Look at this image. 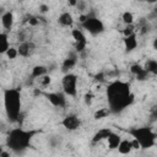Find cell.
<instances>
[{
	"instance_id": "cell-1",
	"label": "cell",
	"mask_w": 157,
	"mask_h": 157,
	"mask_svg": "<svg viewBox=\"0 0 157 157\" xmlns=\"http://www.w3.org/2000/svg\"><path fill=\"white\" fill-rule=\"evenodd\" d=\"M108 109L113 114H119L134 103L135 96L131 92L130 83L120 80L110 82L105 90Z\"/></svg>"
},
{
	"instance_id": "cell-2",
	"label": "cell",
	"mask_w": 157,
	"mask_h": 157,
	"mask_svg": "<svg viewBox=\"0 0 157 157\" xmlns=\"http://www.w3.org/2000/svg\"><path fill=\"white\" fill-rule=\"evenodd\" d=\"M37 130H25L22 128H13L9 131L6 136V146L15 153H22L31 146L33 136Z\"/></svg>"
},
{
	"instance_id": "cell-3",
	"label": "cell",
	"mask_w": 157,
	"mask_h": 157,
	"mask_svg": "<svg viewBox=\"0 0 157 157\" xmlns=\"http://www.w3.org/2000/svg\"><path fill=\"white\" fill-rule=\"evenodd\" d=\"M4 109L6 118L10 123H15L20 119L21 115V93L17 88H6L4 90Z\"/></svg>"
},
{
	"instance_id": "cell-4",
	"label": "cell",
	"mask_w": 157,
	"mask_h": 157,
	"mask_svg": "<svg viewBox=\"0 0 157 157\" xmlns=\"http://www.w3.org/2000/svg\"><path fill=\"white\" fill-rule=\"evenodd\" d=\"M140 145V148L142 150H148L156 145V132L147 126H141V128H131L128 131Z\"/></svg>"
},
{
	"instance_id": "cell-5",
	"label": "cell",
	"mask_w": 157,
	"mask_h": 157,
	"mask_svg": "<svg viewBox=\"0 0 157 157\" xmlns=\"http://www.w3.org/2000/svg\"><path fill=\"white\" fill-rule=\"evenodd\" d=\"M86 16H87V18L85 20V22L81 23L83 29H86L93 37H96V36H98V34L104 32V23H103L102 20H99L98 17L94 16V12L87 13Z\"/></svg>"
},
{
	"instance_id": "cell-6",
	"label": "cell",
	"mask_w": 157,
	"mask_h": 157,
	"mask_svg": "<svg viewBox=\"0 0 157 157\" xmlns=\"http://www.w3.org/2000/svg\"><path fill=\"white\" fill-rule=\"evenodd\" d=\"M61 87L65 96L76 97L77 94V76L72 72H67L61 78Z\"/></svg>"
},
{
	"instance_id": "cell-7",
	"label": "cell",
	"mask_w": 157,
	"mask_h": 157,
	"mask_svg": "<svg viewBox=\"0 0 157 157\" xmlns=\"http://www.w3.org/2000/svg\"><path fill=\"white\" fill-rule=\"evenodd\" d=\"M52 105L58 108H65L66 105V96L64 92H43L42 93Z\"/></svg>"
},
{
	"instance_id": "cell-8",
	"label": "cell",
	"mask_w": 157,
	"mask_h": 157,
	"mask_svg": "<svg viewBox=\"0 0 157 157\" xmlns=\"http://www.w3.org/2000/svg\"><path fill=\"white\" fill-rule=\"evenodd\" d=\"M61 125L69 131H75L81 126V119L76 114H67L61 120Z\"/></svg>"
},
{
	"instance_id": "cell-9",
	"label": "cell",
	"mask_w": 157,
	"mask_h": 157,
	"mask_svg": "<svg viewBox=\"0 0 157 157\" xmlns=\"http://www.w3.org/2000/svg\"><path fill=\"white\" fill-rule=\"evenodd\" d=\"M34 44L32 43V42H29V40H23V42H21L20 43V45H18V48H17V53H18V55L20 56H22V58H28V56H31L32 55V53L34 52Z\"/></svg>"
},
{
	"instance_id": "cell-10",
	"label": "cell",
	"mask_w": 157,
	"mask_h": 157,
	"mask_svg": "<svg viewBox=\"0 0 157 157\" xmlns=\"http://www.w3.org/2000/svg\"><path fill=\"white\" fill-rule=\"evenodd\" d=\"M130 71H131V74H134L135 76H136V78L139 80V81H145V80H147V77H148V72L144 69V66L142 65H140V64H132L131 66H130Z\"/></svg>"
},
{
	"instance_id": "cell-11",
	"label": "cell",
	"mask_w": 157,
	"mask_h": 157,
	"mask_svg": "<svg viewBox=\"0 0 157 157\" xmlns=\"http://www.w3.org/2000/svg\"><path fill=\"white\" fill-rule=\"evenodd\" d=\"M76 63H77V55H76V53L69 54V56L66 59H64V61L61 64V71L65 72V74H67L69 70H71L76 65Z\"/></svg>"
},
{
	"instance_id": "cell-12",
	"label": "cell",
	"mask_w": 157,
	"mask_h": 157,
	"mask_svg": "<svg viewBox=\"0 0 157 157\" xmlns=\"http://www.w3.org/2000/svg\"><path fill=\"white\" fill-rule=\"evenodd\" d=\"M0 20H1V25H2V27H4L6 31H10V29L13 27L15 17H13L12 11H9V10H7V11L0 17Z\"/></svg>"
},
{
	"instance_id": "cell-13",
	"label": "cell",
	"mask_w": 157,
	"mask_h": 157,
	"mask_svg": "<svg viewBox=\"0 0 157 157\" xmlns=\"http://www.w3.org/2000/svg\"><path fill=\"white\" fill-rule=\"evenodd\" d=\"M58 23H59L60 26H63V27H71V26L74 25V17H72V15H71L70 12L64 11V12H61V13L59 15V17H58Z\"/></svg>"
},
{
	"instance_id": "cell-14",
	"label": "cell",
	"mask_w": 157,
	"mask_h": 157,
	"mask_svg": "<svg viewBox=\"0 0 157 157\" xmlns=\"http://www.w3.org/2000/svg\"><path fill=\"white\" fill-rule=\"evenodd\" d=\"M123 40H124L125 50L128 53H130L134 49H136V47H137V37H136V33H134L131 36H128V37H124Z\"/></svg>"
},
{
	"instance_id": "cell-15",
	"label": "cell",
	"mask_w": 157,
	"mask_h": 157,
	"mask_svg": "<svg viewBox=\"0 0 157 157\" xmlns=\"http://www.w3.org/2000/svg\"><path fill=\"white\" fill-rule=\"evenodd\" d=\"M71 37L75 40V44H87V39H86L85 33L78 28H74L71 31Z\"/></svg>"
},
{
	"instance_id": "cell-16",
	"label": "cell",
	"mask_w": 157,
	"mask_h": 157,
	"mask_svg": "<svg viewBox=\"0 0 157 157\" xmlns=\"http://www.w3.org/2000/svg\"><path fill=\"white\" fill-rule=\"evenodd\" d=\"M118 152L120 155H129L132 151V146H131V141L130 140H121L117 147Z\"/></svg>"
},
{
	"instance_id": "cell-17",
	"label": "cell",
	"mask_w": 157,
	"mask_h": 157,
	"mask_svg": "<svg viewBox=\"0 0 157 157\" xmlns=\"http://www.w3.org/2000/svg\"><path fill=\"white\" fill-rule=\"evenodd\" d=\"M112 134V130L110 129H108V128H104V129H101V130H98L94 135H93V137H92V142H99V141H102V140H107V137L109 136Z\"/></svg>"
},
{
	"instance_id": "cell-18",
	"label": "cell",
	"mask_w": 157,
	"mask_h": 157,
	"mask_svg": "<svg viewBox=\"0 0 157 157\" xmlns=\"http://www.w3.org/2000/svg\"><path fill=\"white\" fill-rule=\"evenodd\" d=\"M47 72H48V69H47L45 66H43V65H36V66H33V69H32L31 78H32V80H34V78H40L42 76L47 75Z\"/></svg>"
},
{
	"instance_id": "cell-19",
	"label": "cell",
	"mask_w": 157,
	"mask_h": 157,
	"mask_svg": "<svg viewBox=\"0 0 157 157\" xmlns=\"http://www.w3.org/2000/svg\"><path fill=\"white\" fill-rule=\"evenodd\" d=\"M120 141H121V137H120L118 134L113 132V131H112V134H110V135L107 137V144H108V147H109L110 150L117 148Z\"/></svg>"
},
{
	"instance_id": "cell-20",
	"label": "cell",
	"mask_w": 157,
	"mask_h": 157,
	"mask_svg": "<svg viewBox=\"0 0 157 157\" xmlns=\"http://www.w3.org/2000/svg\"><path fill=\"white\" fill-rule=\"evenodd\" d=\"M9 48H10V43L7 34L0 32V54H5Z\"/></svg>"
},
{
	"instance_id": "cell-21",
	"label": "cell",
	"mask_w": 157,
	"mask_h": 157,
	"mask_svg": "<svg viewBox=\"0 0 157 157\" xmlns=\"http://www.w3.org/2000/svg\"><path fill=\"white\" fill-rule=\"evenodd\" d=\"M144 69L151 74V75H156L157 74V61L155 59H148L146 63H145V66Z\"/></svg>"
},
{
	"instance_id": "cell-22",
	"label": "cell",
	"mask_w": 157,
	"mask_h": 157,
	"mask_svg": "<svg viewBox=\"0 0 157 157\" xmlns=\"http://www.w3.org/2000/svg\"><path fill=\"white\" fill-rule=\"evenodd\" d=\"M109 114H110V112H109V109H108V108H99L98 110H96V112H94L93 118H94V119H97V120H99V119L107 118Z\"/></svg>"
},
{
	"instance_id": "cell-23",
	"label": "cell",
	"mask_w": 157,
	"mask_h": 157,
	"mask_svg": "<svg viewBox=\"0 0 157 157\" xmlns=\"http://www.w3.org/2000/svg\"><path fill=\"white\" fill-rule=\"evenodd\" d=\"M121 20H123V22L125 23V26H128V25H134V15H132L130 11H125V12L121 15Z\"/></svg>"
},
{
	"instance_id": "cell-24",
	"label": "cell",
	"mask_w": 157,
	"mask_h": 157,
	"mask_svg": "<svg viewBox=\"0 0 157 157\" xmlns=\"http://www.w3.org/2000/svg\"><path fill=\"white\" fill-rule=\"evenodd\" d=\"M135 26L134 25H128V26H125L124 27V29H123V34H124V37H128V36H131V34H134L135 33Z\"/></svg>"
},
{
	"instance_id": "cell-25",
	"label": "cell",
	"mask_w": 157,
	"mask_h": 157,
	"mask_svg": "<svg viewBox=\"0 0 157 157\" xmlns=\"http://www.w3.org/2000/svg\"><path fill=\"white\" fill-rule=\"evenodd\" d=\"M6 56L9 58V59H15L17 55H18V53H17V48H13V47H10L7 50H6Z\"/></svg>"
},
{
	"instance_id": "cell-26",
	"label": "cell",
	"mask_w": 157,
	"mask_h": 157,
	"mask_svg": "<svg viewBox=\"0 0 157 157\" xmlns=\"http://www.w3.org/2000/svg\"><path fill=\"white\" fill-rule=\"evenodd\" d=\"M39 82H40V86L48 87V86L50 85V82H52V77L47 74V75H44V76H42V77L39 78Z\"/></svg>"
},
{
	"instance_id": "cell-27",
	"label": "cell",
	"mask_w": 157,
	"mask_h": 157,
	"mask_svg": "<svg viewBox=\"0 0 157 157\" xmlns=\"http://www.w3.org/2000/svg\"><path fill=\"white\" fill-rule=\"evenodd\" d=\"M60 136H52L50 139H49V145L52 146V147H56L59 144H60Z\"/></svg>"
},
{
	"instance_id": "cell-28",
	"label": "cell",
	"mask_w": 157,
	"mask_h": 157,
	"mask_svg": "<svg viewBox=\"0 0 157 157\" xmlns=\"http://www.w3.org/2000/svg\"><path fill=\"white\" fill-rule=\"evenodd\" d=\"M86 6H87V2H86V1H83V0H77L75 7H76L78 11H85V10H86Z\"/></svg>"
},
{
	"instance_id": "cell-29",
	"label": "cell",
	"mask_w": 157,
	"mask_h": 157,
	"mask_svg": "<svg viewBox=\"0 0 157 157\" xmlns=\"http://www.w3.org/2000/svg\"><path fill=\"white\" fill-rule=\"evenodd\" d=\"M93 98H94V96H93V93H92V92H87V93L85 94V97H83L85 103H86L87 105H91V103H92Z\"/></svg>"
},
{
	"instance_id": "cell-30",
	"label": "cell",
	"mask_w": 157,
	"mask_h": 157,
	"mask_svg": "<svg viewBox=\"0 0 157 157\" xmlns=\"http://www.w3.org/2000/svg\"><path fill=\"white\" fill-rule=\"evenodd\" d=\"M28 23H29L31 26H37V25L39 23V18H38V17H34V16H29Z\"/></svg>"
},
{
	"instance_id": "cell-31",
	"label": "cell",
	"mask_w": 157,
	"mask_h": 157,
	"mask_svg": "<svg viewBox=\"0 0 157 157\" xmlns=\"http://www.w3.org/2000/svg\"><path fill=\"white\" fill-rule=\"evenodd\" d=\"M39 11H40L42 13H45V12L49 11V6H48L47 4H40V5H39Z\"/></svg>"
},
{
	"instance_id": "cell-32",
	"label": "cell",
	"mask_w": 157,
	"mask_h": 157,
	"mask_svg": "<svg viewBox=\"0 0 157 157\" xmlns=\"http://www.w3.org/2000/svg\"><path fill=\"white\" fill-rule=\"evenodd\" d=\"M130 141H131L132 150H140V145H139V142H137L135 139H132V140H130Z\"/></svg>"
},
{
	"instance_id": "cell-33",
	"label": "cell",
	"mask_w": 157,
	"mask_h": 157,
	"mask_svg": "<svg viewBox=\"0 0 157 157\" xmlns=\"http://www.w3.org/2000/svg\"><path fill=\"white\" fill-rule=\"evenodd\" d=\"M96 78H97V80H99V81H103V80H104V74H102V72H101V74L96 75Z\"/></svg>"
},
{
	"instance_id": "cell-34",
	"label": "cell",
	"mask_w": 157,
	"mask_h": 157,
	"mask_svg": "<svg viewBox=\"0 0 157 157\" xmlns=\"http://www.w3.org/2000/svg\"><path fill=\"white\" fill-rule=\"evenodd\" d=\"M0 157H11V156H10V153L7 151H2V153L0 155Z\"/></svg>"
},
{
	"instance_id": "cell-35",
	"label": "cell",
	"mask_w": 157,
	"mask_h": 157,
	"mask_svg": "<svg viewBox=\"0 0 157 157\" xmlns=\"http://www.w3.org/2000/svg\"><path fill=\"white\" fill-rule=\"evenodd\" d=\"M6 11H7V10H5L2 6H0V17H1V16H2V15L6 12Z\"/></svg>"
},
{
	"instance_id": "cell-36",
	"label": "cell",
	"mask_w": 157,
	"mask_h": 157,
	"mask_svg": "<svg viewBox=\"0 0 157 157\" xmlns=\"http://www.w3.org/2000/svg\"><path fill=\"white\" fill-rule=\"evenodd\" d=\"M76 1H77V0H70V1H69V5H70V6H76Z\"/></svg>"
},
{
	"instance_id": "cell-37",
	"label": "cell",
	"mask_w": 157,
	"mask_h": 157,
	"mask_svg": "<svg viewBox=\"0 0 157 157\" xmlns=\"http://www.w3.org/2000/svg\"><path fill=\"white\" fill-rule=\"evenodd\" d=\"M2 151H4V150H2V147H1V145H0V155L2 153Z\"/></svg>"
}]
</instances>
